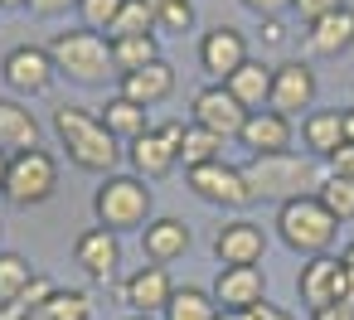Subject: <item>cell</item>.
<instances>
[{
  "mask_svg": "<svg viewBox=\"0 0 354 320\" xmlns=\"http://www.w3.org/2000/svg\"><path fill=\"white\" fill-rule=\"evenodd\" d=\"M189 25H194V6H189V0H175V6L156 10V30H165V35H185Z\"/></svg>",
  "mask_w": 354,
  "mask_h": 320,
  "instance_id": "cell-34",
  "label": "cell"
},
{
  "mask_svg": "<svg viewBox=\"0 0 354 320\" xmlns=\"http://www.w3.org/2000/svg\"><path fill=\"white\" fill-rule=\"evenodd\" d=\"M127 320H156V315H127Z\"/></svg>",
  "mask_w": 354,
  "mask_h": 320,
  "instance_id": "cell-48",
  "label": "cell"
},
{
  "mask_svg": "<svg viewBox=\"0 0 354 320\" xmlns=\"http://www.w3.org/2000/svg\"><path fill=\"white\" fill-rule=\"evenodd\" d=\"M35 15H64V10H78V0H30Z\"/></svg>",
  "mask_w": 354,
  "mask_h": 320,
  "instance_id": "cell-38",
  "label": "cell"
},
{
  "mask_svg": "<svg viewBox=\"0 0 354 320\" xmlns=\"http://www.w3.org/2000/svg\"><path fill=\"white\" fill-rule=\"evenodd\" d=\"M175 160H185V170H199V165H209V160H223V141H218L214 131L185 122V136H180V146H175Z\"/></svg>",
  "mask_w": 354,
  "mask_h": 320,
  "instance_id": "cell-26",
  "label": "cell"
},
{
  "mask_svg": "<svg viewBox=\"0 0 354 320\" xmlns=\"http://www.w3.org/2000/svg\"><path fill=\"white\" fill-rule=\"evenodd\" d=\"M97 117H102V126H107V131H112L117 141H127V146H131L136 136H146V131L156 126V122L146 117V107H136V102H127V97H112V102H107V107H102Z\"/></svg>",
  "mask_w": 354,
  "mask_h": 320,
  "instance_id": "cell-24",
  "label": "cell"
},
{
  "mask_svg": "<svg viewBox=\"0 0 354 320\" xmlns=\"http://www.w3.org/2000/svg\"><path fill=\"white\" fill-rule=\"evenodd\" d=\"M301 141H306L310 156H325V160H330V156L344 146L339 112H306V122H301Z\"/></svg>",
  "mask_w": 354,
  "mask_h": 320,
  "instance_id": "cell-25",
  "label": "cell"
},
{
  "mask_svg": "<svg viewBox=\"0 0 354 320\" xmlns=\"http://www.w3.org/2000/svg\"><path fill=\"white\" fill-rule=\"evenodd\" d=\"M54 59H49V49H35V44H20V49H10L6 54V64H0V78H6L15 93H44L49 83H54Z\"/></svg>",
  "mask_w": 354,
  "mask_h": 320,
  "instance_id": "cell-13",
  "label": "cell"
},
{
  "mask_svg": "<svg viewBox=\"0 0 354 320\" xmlns=\"http://www.w3.org/2000/svg\"><path fill=\"white\" fill-rule=\"evenodd\" d=\"M291 10H296L306 25H315V20H325V15H335V10H344V0H291Z\"/></svg>",
  "mask_w": 354,
  "mask_h": 320,
  "instance_id": "cell-35",
  "label": "cell"
},
{
  "mask_svg": "<svg viewBox=\"0 0 354 320\" xmlns=\"http://www.w3.org/2000/svg\"><path fill=\"white\" fill-rule=\"evenodd\" d=\"M339 223H349L354 218V180H344V175H325V185H320V194H315Z\"/></svg>",
  "mask_w": 354,
  "mask_h": 320,
  "instance_id": "cell-32",
  "label": "cell"
},
{
  "mask_svg": "<svg viewBox=\"0 0 354 320\" xmlns=\"http://www.w3.org/2000/svg\"><path fill=\"white\" fill-rule=\"evenodd\" d=\"M218 320H257L252 310H228V315H218Z\"/></svg>",
  "mask_w": 354,
  "mask_h": 320,
  "instance_id": "cell-44",
  "label": "cell"
},
{
  "mask_svg": "<svg viewBox=\"0 0 354 320\" xmlns=\"http://www.w3.org/2000/svg\"><path fill=\"white\" fill-rule=\"evenodd\" d=\"M30 286H35V267L20 252H0V305L20 301Z\"/></svg>",
  "mask_w": 354,
  "mask_h": 320,
  "instance_id": "cell-28",
  "label": "cell"
},
{
  "mask_svg": "<svg viewBox=\"0 0 354 320\" xmlns=\"http://www.w3.org/2000/svg\"><path fill=\"white\" fill-rule=\"evenodd\" d=\"M122 296L136 305V315H165V305H170V296H175V281H170V272H165V267L146 262L136 276H127Z\"/></svg>",
  "mask_w": 354,
  "mask_h": 320,
  "instance_id": "cell-16",
  "label": "cell"
},
{
  "mask_svg": "<svg viewBox=\"0 0 354 320\" xmlns=\"http://www.w3.org/2000/svg\"><path fill=\"white\" fill-rule=\"evenodd\" d=\"M0 6H30V0H0Z\"/></svg>",
  "mask_w": 354,
  "mask_h": 320,
  "instance_id": "cell-47",
  "label": "cell"
},
{
  "mask_svg": "<svg viewBox=\"0 0 354 320\" xmlns=\"http://www.w3.org/2000/svg\"><path fill=\"white\" fill-rule=\"evenodd\" d=\"M141 252H146V262H156V267L185 257V252H189V223H185V218H151V223L141 228Z\"/></svg>",
  "mask_w": 354,
  "mask_h": 320,
  "instance_id": "cell-17",
  "label": "cell"
},
{
  "mask_svg": "<svg viewBox=\"0 0 354 320\" xmlns=\"http://www.w3.org/2000/svg\"><path fill=\"white\" fill-rule=\"evenodd\" d=\"M243 6H248V10H252L257 20H277V15H281V10L291 6V0H243Z\"/></svg>",
  "mask_w": 354,
  "mask_h": 320,
  "instance_id": "cell-36",
  "label": "cell"
},
{
  "mask_svg": "<svg viewBox=\"0 0 354 320\" xmlns=\"http://www.w3.org/2000/svg\"><path fill=\"white\" fill-rule=\"evenodd\" d=\"M146 35H156V10L146 6V0H127L117 25L107 30V39H146Z\"/></svg>",
  "mask_w": 354,
  "mask_h": 320,
  "instance_id": "cell-31",
  "label": "cell"
},
{
  "mask_svg": "<svg viewBox=\"0 0 354 320\" xmlns=\"http://www.w3.org/2000/svg\"><path fill=\"white\" fill-rule=\"evenodd\" d=\"M180 136H185V122H160V126H151L146 136H136V141L127 146V160H131L136 180H160V175H170Z\"/></svg>",
  "mask_w": 354,
  "mask_h": 320,
  "instance_id": "cell-7",
  "label": "cell"
},
{
  "mask_svg": "<svg viewBox=\"0 0 354 320\" xmlns=\"http://www.w3.org/2000/svg\"><path fill=\"white\" fill-rule=\"evenodd\" d=\"M107 44H112V68H122V73H136V68L160 59L156 35H146V39H107Z\"/></svg>",
  "mask_w": 354,
  "mask_h": 320,
  "instance_id": "cell-29",
  "label": "cell"
},
{
  "mask_svg": "<svg viewBox=\"0 0 354 320\" xmlns=\"http://www.w3.org/2000/svg\"><path fill=\"white\" fill-rule=\"evenodd\" d=\"M252 315H257V320H296L291 310H281V305H272V301H257V305H252Z\"/></svg>",
  "mask_w": 354,
  "mask_h": 320,
  "instance_id": "cell-39",
  "label": "cell"
},
{
  "mask_svg": "<svg viewBox=\"0 0 354 320\" xmlns=\"http://www.w3.org/2000/svg\"><path fill=\"white\" fill-rule=\"evenodd\" d=\"M30 320H93V301H88L83 291H59V286H54V296H49Z\"/></svg>",
  "mask_w": 354,
  "mask_h": 320,
  "instance_id": "cell-30",
  "label": "cell"
},
{
  "mask_svg": "<svg viewBox=\"0 0 354 320\" xmlns=\"http://www.w3.org/2000/svg\"><path fill=\"white\" fill-rule=\"evenodd\" d=\"M310 97H315V73H310V64H301V59H286V64H277L272 68V112L277 117H301V112H310Z\"/></svg>",
  "mask_w": 354,
  "mask_h": 320,
  "instance_id": "cell-10",
  "label": "cell"
},
{
  "mask_svg": "<svg viewBox=\"0 0 354 320\" xmlns=\"http://www.w3.org/2000/svg\"><path fill=\"white\" fill-rule=\"evenodd\" d=\"M310 49H315L320 59L349 54V49H354V10L344 6V10H335V15L315 20V25H310Z\"/></svg>",
  "mask_w": 354,
  "mask_h": 320,
  "instance_id": "cell-23",
  "label": "cell"
},
{
  "mask_svg": "<svg viewBox=\"0 0 354 320\" xmlns=\"http://www.w3.org/2000/svg\"><path fill=\"white\" fill-rule=\"evenodd\" d=\"M339 126H344V146H354V107L339 112Z\"/></svg>",
  "mask_w": 354,
  "mask_h": 320,
  "instance_id": "cell-41",
  "label": "cell"
},
{
  "mask_svg": "<svg viewBox=\"0 0 354 320\" xmlns=\"http://www.w3.org/2000/svg\"><path fill=\"white\" fill-rule=\"evenodd\" d=\"M243 64H248V39H243L233 25L204 30V39H199V68H204L214 83H228Z\"/></svg>",
  "mask_w": 354,
  "mask_h": 320,
  "instance_id": "cell-11",
  "label": "cell"
},
{
  "mask_svg": "<svg viewBox=\"0 0 354 320\" xmlns=\"http://www.w3.org/2000/svg\"><path fill=\"white\" fill-rule=\"evenodd\" d=\"M93 214L97 228L107 233H127V228H146L151 223V189L136 175H107L93 194Z\"/></svg>",
  "mask_w": 354,
  "mask_h": 320,
  "instance_id": "cell-3",
  "label": "cell"
},
{
  "mask_svg": "<svg viewBox=\"0 0 354 320\" xmlns=\"http://www.w3.org/2000/svg\"><path fill=\"white\" fill-rule=\"evenodd\" d=\"M49 59L73 83H102L112 73V44L93 30H64L49 39Z\"/></svg>",
  "mask_w": 354,
  "mask_h": 320,
  "instance_id": "cell-5",
  "label": "cell"
},
{
  "mask_svg": "<svg viewBox=\"0 0 354 320\" xmlns=\"http://www.w3.org/2000/svg\"><path fill=\"white\" fill-rule=\"evenodd\" d=\"M54 189H59V160L44 146L10 156V165H6V199L10 204L30 209V204H44Z\"/></svg>",
  "mask_w": 354,
  "mask_h": 320,
  "instance_id": "cell-6",
  "label": "cell"
},
{
  "mask_svg": "<svg viewBox=\"0 0 354 320\" xmlns=\"http://www.w3.org/2000/svg\"><path fill=\"white\" fill-rule=\"evenodd\" d=\"M73 257H78V267H83L88 276L107 281V276H117V267H122V243H117V233H107V228H88V233L73 243Z\"/></svg>",
  "mask_w": 354,
  "mask_h": 320,
  "instance_id": "cell-18",
  "label": "cell"
},
{
  "mask_svg": "<svg viewBox=\"0 0 354 320\" xmlns=\"http://www.w3.org/2000/svg\"><path fill=\"white\" fill-rule=\"evenodd\" d=\"M310 320H354V310H349V305H325V310H315Z\"/></svg>",
  "mask_w": 354,
  "mask_h": 320,
  "instance_id": "cell-40",
  "label": "cell"
},
{
  "mask_svg": "<svg viewBox=\"0 0 354 320\" xmlns=\"http://www.w3.org/2000/svg\"><path fill=\"white\" fill-rule=\"evenodd\" d=\"M277 233L286 238V247H296V252H306V257H325L330 243H335V233H339V218L310 194V199H291V204H281V214H277Z\"/></svg>",
  "mask_w": 354,
  "mask_h": 320,
  "instance_id": "cell-4",
  "label": "cell"
},
{
  "mask_svg": "<svg viewBox=\"0 0 354 320\" xmlns=\"http://www.w3.org/2000/svg\"><path fill=\"white\" fill-rule=\"evenodd\" d=\"M262 252H267V238H262L257 223L233 218V223H223V228L214 233V257H218L223 267H257Z\"/></svg>",
  "mask_w": 354,
  "mask_h": 320,
  "instance_id": "cell-14",
  "label": "cell"
},
{
  "mask_svg": "<svg viewBox=\"0 0 354 320\" xmlns=\"http://www.w3.org/2000/svg\"><path fill=\"white\" fill-rule=\"evenodd\" d=\"M262 39L277 44V39H281V20H262Z\"/></svg>",
  "mask_w": 354,
  "mask_h": 320,
  "instance_id": "cell-42",
  "label": "cell"
},
{
  "mask_svg": "<svg viewBox=\"0 0 354 320\" xmlns=\"http://www.w3.org/2000/svg\"><path fill=\"white\" fill-rule=\"evenodd\" d=\"M339 262H344V281H349V291H354V243L344 247V257H339Z\"/></svg>",
  "mask_w": 354,
  "mask_h": 320,
  "instance_id": "cell-43",
  "label": "cell"
},
{
  "mask_svg": "<svg viewBox=\"0 0 354 320\" xmlns=\"http://www.w3.org/2000/svg\"><path fill=\"white\" fill-rule=\"evenodd\" d=\"M165 320H218V301L199 286H175V296L165 305Z\"/></svg>",
  "mask_w": 354,
  "mask_h": 320,
  "instance_id": "cell-27",
  "label": "cell"
},
{
  "mask_svg": "<svg viewBox=\"0 0 354 320\" xmlns=\"http://www.w3.org/2000/svg\"><path fill=\"white\" fill-rule=\"evenodd\" d=\"M170 93H175V68L165 59H156V64H146V68H136V73L122 78V97L136 102V107H156Z\"/></svg>",
  "mask_w": 354,
  "mask_h": 320,
  "instance_id": "cell-20",
  "label": "cell"
},
{
  "mask_svg": "<svg viewBox=\"0 0 354 320\" xmlns=\"http://www.w3.org/2000/svg\"><path fill=\"white\" fill-rule=\"evenodd\" d=\"M238 141H243L252 156H281V151H291V122L277 117L272 107H267V112H252V117L243 122Z\"/></svg>",
  "mask_w": 354,
  "mask_h": 320,
  "instance_id": "cell-19",
  "label": "cell"
},
{
  "mask_svg": "<svg viewBox=\"0 0 354 320\" xmlns=\"http://www.w3.org/2000/svg\"><path fill=\"white\" fill-rule=\"evenodd\" d=\"M54 131H59V141H64V151H68V160H73L78 170L107 175V170L122 160L117 136L102 126V117H93V112H83V107H59V112H54Z\"/></svg>",
  "mask_w": 354,
  "mask_h": 320,
  "instance_id": "cell-2",
  "label": "cell"
},
{
  "mask_svg": "<svg viewBox=\"0 0 354 320\" xmlns=\"http://www.w3.org/2000/svg\"><path fill=\"white\" fill-rule=\"evenodd\" d=\"M189 189H194L204 204H218V209H243V204H252L243 170L228 165V160H209V165L189 170Z\"/></svg>",
  "mask_w": 354,
  "mask_h": 320,
  "instance_id": "cell-9",
  "label": "cell"
},
{
  "mask_svg": "<svg viewBox=\"0 0 354 320\" xmlns=\"http://www.w3.org/2000/svg\"><path fill=\"white\" fill-rule=\"evenodd\" d=\"M296 291H301V301L310 305V310H325V305H339L344 301V291H349V281H344V262L339 257H310L306 267H301V281H296Z\"/></svg>",
  "mask_w": 354,
  "mask_h": 320,
  "instance_id": "cell-12",
  "label": "cell"
},
{
  "mask_svg": "<svg viewBox=\"0 0 354 320\" xmlns=\"http://www.w3.org/2000/svg\"><path fill=\"white\" fill-rule=\"evenodd\" d=\"M122 6H127V0H78L83 30H93V35H102V39H107V30H112V25H117V15H122Z\"/></svg>",
  "mask_w": 354,
  "mask_h": 320,
  "instance_id": "cell-33",
  "label": "cell"
},
{
  "mask_svg": "<svg viewBox=\"0 0 354 320\" xmlns=\"http://www.w3.org/2000/svg\"><path fill=\"white\" fill-rule=\"evenodd\" d=\"M6 165H10V156H0V194H6Z\"/></svg>",
  "mask_w": 354,
  "mask_h": 320,
  "instance_id": "cell-45",
  "label": "cell"
},
{
  "mask_svg": "<svg viewBox=\"0 0 354 320\" xmlns=\"http://www.w3.org/2000/svg\"><path fill=\"white\" fill-rule=\"evenodd\" d=\"M189 122H194V126H204V131H214L218 141H233V136L243 131L248 112H243V102H238L223 83H209V88H199V93H194Z\"/></svg>",
  "mask_w": 354,
  "mask_h": 320,
  "instance_id": "cell-8",
  "label": "cell"
},
{
  "mask_svg": "<svg viewBox=\"0 0 354 320\" xmlns=\"http://www.w3.org/2000/svg\"><path fill=\"white\" fill-rule=\"evenodd\" d=\"M330 175H344V180H354V146H339V151L330 156Z\"/></svg>",
  "mask_w": 354,
  "mask_h": 320,
  "instance_id": "cell-37",
  "label": "cell"
},
{
  "mask_svg": "<svg viewBox=\"0 0 354 320\" xmlns=\"http://www.w3.org/2000/svg\"><path fill=\"white\" fill-rule=\"evenodd\" d=\"M238 102H243V112L252 117V112H267V102H272V68L267 64H257V59H248L228 83H223Z\"/></svg>",
  "mask_w": 354,
  "mask_h": 320,
  "instance_id": "cell-22",
  "label": "cell"
},
{
  "mask_svg": "<svg viewBox=\"0 0 354 320\" xmlns=\"http://www.w3.org/2000/svg\"><path fill=\"white\" fill-rule=\"evenodd\" d=\"M20 151H39V122L20 102L0 97V156H20Z\"/></svg>",
  "mask_w": 354,
  "mask_h": 320,
  "instance_id": "cell-21",
  "label": "cell"
},
{
  "mask_svg": "<svg viewBox=\"0 0 354 320\" xmlns=\"http://www.w3.org/2000/svg\"><path fill=\"white\" fill-rule=\"evenodd\" d=\"M214 301L223 310H252L257 301H267V276L257 267H223L214 281Z\"/></svg>",
  "mask_w": 354,
  "mask_h": 320,
  "instance_id": "cell-15",
  "label": "cell"
},
{
  "mask_svg": "<svg viewBox=\"0 0 354 320\" xmlns=\"http://www.w3.org/2000/svg\"><path fill=\"white\" fill-rule=\"evenodd\" d=\"M243 180H248L252 204H257V199H277V204L310 199V194H320V185H325L320 165H315V160H301V156H291V151H281V156H252V160L243 165Z\"/></svg>",
  "mask_w": 354,
  "mask_h": 320,
  "instance_id": "cell-1",
  "label": "cell"
},
{
  "mask_svg": "<svg viewBox=\"0 0 354 320\" xmlns=\"http://www.w3.org/2000/svg\"><path fill=\"white\" fill-rule=\"evenodd\" d=\"M146 6H151V10H165V6H175V0H146Z\"/></svg>",
  "mask_w": 354,
  "mask_h": 320,
  "instance_id": "cell-46",
  "label": "cell"
}]
</instances>
